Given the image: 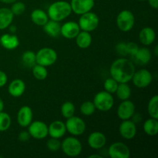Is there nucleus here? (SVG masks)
Masks as SVG:
<instances>
[{"label":"nucleus","mask_w":158,"mask_h":158,"mask_svg":"<svg viewBox=\"0 0 158 158\" xmlns=\"http://www.w3.org/2000/svg\"><path fill=\"white\" fill-rule=\"evenodd\" d=\"M148 111L150 117L158 119V96L154 95L150 100L148 105Z\"/></svg>","instance_id":"obj_30"},{"label":"nucleus","mask_w":158,"mask_h":158,"mask_svg":"<svg viewBox=\"0 0 158 158\" xmlns=\"http://www.w3.org/2000/svg\"><path fill=\"white\" fill-rule=\"evenodd\" d=\"M22 61L25 66L32 68L34 65L36 64L35 53L31 50L25 51L22 55Z\"/></svg>","instance_id":"obj_31"},{"label":"nucleus","mask_w":158,"mask_h":158,"mask_svg":"<svg viewBox=\"0 0 158 158\" xmlns=\"http://www.w3.org/2000/svg\"><path fill=\"white\" fill-rule=\"evenodd\" d=\"M76 43L80 49H87L92 43V36L90 33L86 31L80 30L76 36Z\"/></svg>","instance_id":"obj_24"},{"label":"nucleus","mask_w":158,"mask_h":158,"mask_svg":"<svg viewBox=\"0 0 158 158\" xmlns=\"http://www.w3.org/2000/svg\"><path fill=\"white\" fill-rule=\"evenodd\" d=\"M116 51L117 53L122 56H127V43H119L116 46Z\"/></svg>","instance_id":"obj_39"},{"label":"nucleus","mask_w":158,"mask_h":158,"mask_svg":"<svg viewBox=\"0 0 158 158\" xmlns=\"http://www.w3.org/2000/svg\"><path fill=\"white\" fill-rule=\"evenodd\" d=\"M66 128L65 123L60 120H55L48 126V135L53 138L60 139L65 135Z\"/></svg>","instance_id":"obj_18"},{"label":"nucleus","mask_w":158,"mask_h":158,"mask_svg":"<svg viewBox=\"0 0 158 158\" xmlns=\"http://www.w3.org/2000/svg\"><path fill=\"white\" fill-rule=\"evenodd\" d=\"M72 13L70 3L66 1H56L50 5L48 8L47 15L49 19L56 22L64 20Z\"/></svg>","instance_id":"obj_2"},{"label":"nucleus","mask_w":158,"mask_h":158,"mask_svg":"<svg viewBox=\"0 0 158 158\" xmlns=\"http://www.w3.org/2000/svg\"><path fill=\"white\" fill-rule=\"evenodd\" d=\"M27 127L28 132L30 134L31 137L37 140H42L48 136V126L44 122L40 120L32 121Z\"/></svg>","instance_id":"obj_9"},{"label":"nucleus","mask_w":158,"mask_h":158,"mask_svg":"<svg viewBox=\"0 0 158 158\" xmlns=\"http://www.w3.org/2000/svg\"><path fill=\"white\" fill-rule=\"evenodd\" d=\"M156 39V33L154 29L151 27H144L139 33V40L144 46H150L152 44Z\"/></svg>","instance_id":"obj_21"},{"label":"nucleus","mask_w":158,"mask_h":158,"mask_svg":"<svg viewBox=\"0 0 158 158\" xmlns=\"http://www.w3.org/2000/svg\"><path fill=\"white\" fill-rule=\"evenodd\" d=\"M66 131L73 136H80L86 131V125L83 120L80 117L73 116L67 119L65 123Z\"/></svg>","instance_id":"obj_8"},{"label":"nucleus","mask_w":158,"mask_h":158,"mask_svg":"<svg viewBox=\"0 0 158 158\" xmlns=\"http://www.w3.org/2000/svg\"><path fill=\"white\" fill-rule=\"evenodd\" d=\"M32 73L33 77L38 80H44L47 78L48 71L46 66L35 64L32 67Z\"/></svg>","instance_id":"obj_29"},{"label":"nucleus","mask_w":158,"mask_h":158,"mask_svg":"<svg viewBox=\"0 0 158 158\" xmlns=\"http://www.w3.org/2000/svg\"><path fill=\"white\" fill-rule=\"evenodd\" d=\"M108 155L111 158H130L131 151L124 143L115 142L109 147Z\"/></svg>","instance_id":"obj_11"},{"label":"nucleus","mask_w":158,"mask_h":158,"mask_svg":"<svg viewBox=\"0 0 158 158\" xmlns=\"http://www.w3.org/2000/svg\"><path fill=\"white\" fill-rule=\"evenodd\" d=\"M149 6L154 9H157L158 8V0H148Z\"/></svg>","instance_id":"obj_42"},{"label":"nucleus","mask_w":158,"mask_h":158,"mask_svg":"<svg viewBox=\"0 0 158 158\" xmlns=\"http://www.w3.org/2000/svg\"><path fill=\"white\" fill-rule=\"evenodd\" d=\"M8 28H9V32H10V33L15 34V32H16V31H17V27L15 26H14V25L11 24L10 26H9Z\"/></svg>","instance_id":"obj_43"},{"label":"nucleus","mask_w":158,"mask_h":158,"mask_svg":"<svg viewBox=\"0 0 158 158\" xmlns=\"http://www.w3.org/2000/svg\"><path fill=\"white\" fill-rule=\"evenodd\" d=\"M14 15L10 9L3 7L0 9V30L6 29L12 24Z\"/></svg>","instance_id":"obj_22"},{"label":"nucleus","mask_w":158,"mask_h":158,"mask_svg":"<svg viewBox=\"0 0 158 158\" xmlns=\"http://www.w3.org/2000/svg\"><path fill=\"white\" fill-rule=\"evenodd\" d=\"M96 110L95 105L92 101H85L80 106V112L82 114L89 117L93 115Z\"/></svg>","instance_id":"obj_34"},{"label":"nucleus","mask_w":158,"mask_h":158,"mask_svg":"<svg viewBox=\"0 0 158 158\" xmlns=\"http://www.w3.org/2000/svg\"><path fill=\"white\" fill-rule=\"evenodd\" d=\"M131 80L137 87L146 88L152 83L153 76L148 69H141L135 71Z\"/></svg>","instance_id":"obj_10"},{"label":"nucleus","mask_w":158,"mask_h":158,"mask_svg":"<svg viewBox=\"0 0 158 158\" xmlns=\"http://www.w3.org/2000/svg\"><path fill=\"white\" fill-rule=\"evenodd\" d=\"M93 102L95 105L96 110L102 112H106L112 109L114 106V99L112 94L103 90L96 94Z\"/></svg>","instance_id":"obj_4"},{"label":"nucleus","mask_w":158,"mask_h":158,"mask_svg":"<svg viewBox=\"0 0 158 158\" xmlns=\"http://www.w3.org/2000/svg\"><path fill=\"white\" fill-rule=\"evenodd\" d=\"M61 114L64 118H69L75 114V106L70 101H66L63 103L61 106Z\"/></svg>","instance_id":"obj_32"},{"label":"nucleus","mask_w":158,"mask_h":158,"mask_svg":"<svg viewBox=\"0 0 158 158\" xmlns=\"http://www.w3.org/2000/svg\"><path fill=\"white\" fill-rule=\"evenodd\" d=\"M31 20L36 26H43L49 21V16L45 11L36 9L31 12Z\"/></svg>","instance_id":"obj_23"},{"label":"nucleus","mask_w":158,"mask_h":158,"mask_svg":"<svg viewBox=\"0 0 158 158\" xmlns=\"http://www.w3.org/2000/svg\"><path fill=\"white\" fill-rule=\"evenodd\" d=\"M88 145L92 149L100 150L102 149L106 143V137L102 132L95 131L91 133L87 139Z\"/></svg>","instance_id":"obj_16"},{"label":"nucleus","mask_w":158,"mask_h":158,"mask_svg":"<svg viewBox=\"0 0 158 158\" xmlns=\"http://www.w3.org/2000/svg\"><path fill=\"white\" fill-rule=\"evenodd\" d=\"M80 32V28L78 23L74 21H69L61 26L60 35H63L64 38L71 40V39H75Z\"/></svg>","instance_id":"obj_17"},{"label":"nucleus","mask_w":158,"mask_h":158,"mask_svg":"<svg viewBox=\"0 0 158 158\" xmlns=\"http://www.w3.org/2000/svg\"><path fill=\"white\" fill-rule=\"evenodd\" d=\"M12 123L11 117L7 113L0 112V132H4L9 129Z\"/></svg>","instance_id":"obj_33"},{"label":"nucleus","mask_w":158,"mask_h":158,"mask_svg":"<svg viewBox=\"0 0 158 158\" xmlns=\"http://www.w3.org/2000/svg\"><path fill=\"white\" fill-rule=\"evenodd\" d=\"M26 90V84L24 81L20 79H15L9 83L8 86V92L12 97H20Z\"/></svg>","instance_id":"obj_20"},{"label":"nucleus","mask_w":158,"mask_h":158,"mask_svg":"<svg viewBox=\"0 0 158 158\" xmlns=\"http://www.w3.org/2000/svg\"><path fill=\"white\" fill-rule=\"evenodd\" d=\"M154 54H155L156 56L158 55V46H156L155 48H154Z\"/></svg>","instance_id":"obj_47"},{"label":"nucleus","mask_w":158,"mask_h":158,"mask_svg":"<svg viewBox=\"0 0 158 158\" xmlns=\"http://www.w3.org/2000/svg\"><path fill=\"white\" fill-rule=\"evenodd\" d=\"M33 113L29 106H23L19 110L17 114V122L22 127H27L32 121Z\"/></svg>","instance_id":"obj_15"},{"label":"nucleus","mask_w":158,"mask_h":158,"mask_svg":"<svg viewBox=\"0 0 158 158\" xmlns=\"http://www.w3.org/2000/svg\"><path fill=\"white\" fill-rule=\"evenodd\" d=\"M139 49V46L137 43L134 42H129L127 43V50L128 55L131 56L132 57L134 56L137 52Z\"/></svg>","instance_id":"obj_38"},{"label":"nucleus","mask_w":158,"mask_h":158,"mask_svg":"<svg viewBox=\"0 0 158 158\" xmlns=\"http://www.w3.org/2000/svg\"><path fill=\"white\" fill-rule=\"evenodd\" d=\"M151 56H152V54H151V50L148 48L143 47L139 48L138 51L134 57L137 63L140 65H146L151 61Z\"/></svg>","instance_id":"obj_26"},{"label":"nucleus","mask_w":158,"mask_h":158,"mask_svg":"<svg viewBox=\"0 0 158 158\" xmlns=\"http://www.w3.org/2000/svg\"><path fill=\"white\" fill-rule=\"evenodd\" d=\"M135 113V105L129 100H123L117 108V116L122 120H129Z\"/></svg>","instance_id":"obj_14"},{"label":"nucleus","mask_w":158,"mask_h":158,"mask_svg":"<svg viewBox=\"0 0 158 158\" xmlns=\"http://www.w3.org/2000/svg\"><path fill=\"white\" fill-rule=\"evenodd\" d=\"M8 77L5 72L0 70V88L3 87L7 83Z\"/></svg>","instance_id":"obj_41"},{"label":"nucleus","mask_w":158,"mask_h":158,"mask_svg":"<svg viewBox=\"0 0 158 158\" xmlns=\"http://www.w3.org/2000/svg\"><path fill=\"white\" fill-rule=\"evenodd\" d=\"M57 58V52L52 48H42L35 53L36 64H40L46 67L53 65L56 62Z\"/></svg>","instance_id":"obj_6"},{"label":"nucleus","mask_w":158,"mask_h":158,"mask_svg":"<svg viewBox=\"0 0 158 158\" xmlns=\"http://www.w3.org/2000/svg\"><path fill=\"white\" fill-rule=\"evenodd\" d=\"M117 86H118V83L112 77L106 79L103 83L105 91L110 93V94H114L117 90Z\"/></svg>","instance_id":"obj_35"},{"label":"nucleus","mask_w":158,"mask_h":158,"mask_svg":"<svg viewBox=\"0 0 158 158\" xmlns=\"http://www.w3.org/2000/svg\"><path fill=\"white\" fill-rule=\"evenodd\" d=\"M102 158L103 157V156L101 155H99V154H93V155H89V158Z\"/></svg>","instance_id":"obj_46"},{"label":"nucleus","mask_w":158,"mask_h":158,"mask_svg":"<svg viewBox=\"0 0 158 158\" xmlns=\"http://www.w3.org/2000/svg\"><path fill=\"white\" fill-rule=\"evenodd\" d=\"M31 136L28 131H21L19 134V140L21 142H26L30 139Z\"/></svg>","instance_id":"obj_40"},{"label":"nucleus","mask_w":158,"mask_h":158,"mask_svg":"<svg viewBox=\"0 0 158 158\" xmlns=\"http://www.w3.org/2000/svg\"><path fill=\"white\" fill-rule=\"evenodd\" d=\"M115 93L117 94V97L123 101V100H129L131 96V89L127 83H118Z\"/></svg>","instance_id":"obj_28"},{"label":"nucleus","mask_w":158,"mask_h":158,"mask_svg":"<svg viewBox=\"0 0 158 158\" xmlns=\"http://www.w3.org/2000/svg\"><path fill=\"white\" fill-rule=\"evenodd\" d=\"M72 12L77 15H82L83 13L92 10L95 5L94 0H71L70 2Z\"/></svg>","instance_id":"obj_12"},{"label":"nucleus","mask_w":158,"mask_h":158,"mask_svg":"<svg viewBox=\"0 0 158 158\" xmlns=\"http://www.w3.org/2000/svg\"><path fill=\"white\" fill-rule=\"evenodd\" d=\"M3 110H4V102L0 98V112L3 111Z\"/></svg>","instance_id":"obj_45"},{"label":"nucleus","mask_w":158,"mask_h":158,"mask_svg":"<svg viewBox=\"0 0 158 158\" xmlns=\"http://www.w3.org/2000/svg\"><path fill=\"white\" fill-rule=\"evenodd\" d=\"M43 29L47 35L55 38V37H57L60 35L61 25L60 24V22L50 19L43 26Z\"/></svg>","instance_id":"obj_25"},{"label":"nucleus","mask_w":158,"mask_h":158,"mask_svg":"<svg viewBox=\"0 0 158 158\" xmlns=\"http://www.w3.org/2000/svg\"><path fill=\"white\" fill-rule=\"evenodd\" d=\"M0 46L8 50H13L19 46V40L15 34L5 33L0 37Z\"/></svg>","instance_id":"obj_19"},{"label":"nucleus","mask_w":158,"mask_h":158,"mask_svg":"<svg viewBox=\"0 0 158 158\" xmlns=\"http://www.w3.org/2000/svg\"><path fill=\"white\" fill-rule=\"evenodd\" d=\"M135 24V17L131 11L122 10L117 17V25L118 29L122 32H129L134 28Z\"/></svg>","instance_id":"obj_7"},{"label":"nucleus","mask_w":158,"mask_h":158,"mask_svg":"<svg viewBox=\"0 0 158 158\" xmlns=\"http://www.w3.org/2000/svg\"><path fill=\"white\" fill-rule=\"evenodd\" d=\"M137 1H146V0H137Z\"/></svg>","instance_id":"obj_48"},{"label":"nucleus","mask_w":158,"mask_h":158,"mask_svg":"<svg viewBox=\"0 0 158 158\" xmlns=\"http://www.w3.org/2000/svg\"><path fill=\"white\" fill-rule=\"evenodd\" d=\"M11 11L14 15H20L26 11V5L22 2H15L12 3Z\"/></svg>","instance_id":"obj_36"},{"label":"nucleus","mask_w":158,"mask_h":158,"mask_svg":"<svg viewBox=\"0 0 158 158\" xmlns=\"http://www.w3.org/2000/svg\"><path fill=\"white\" fill-rule=\"evenodd\" d=\"M143 131L145 134L151 137L156 136L158 133V121L157 119L152 118L148 119L146 121L143 123Z\"/></svg>","instance_id":"obj_27"},{"label":"nucleus","mask_w":158,"mask_h":158,"mask_svg":"<svg viewBox=\"0 0 158 158\" xmlns=\"http://www.w3.org/2000/svg\"><path fill=\"white\" fill-rule=\"evenodd\" d=\"M135 66L127 58H119L113 62L110 68L111 77L118 83H128L135 73Z\"/></svg>","instance_id":"obj_1"},{"label":"nucleus","mask_w":158,"mask_h":158,"mask_svg":"<svg viewBox=\"0 0 158 158\" xmlns=\"http://www.w3.org/2000/svg\"><path fill=\"white\" fill-rule=\"evenodd\" d=\"M17 0H0V2L5 4H12L13 2H16Z\"/></svg>","instance_id":"obj_44"},{"label":"nucleus","mask_w":158,"mask_h":158,"mask_svg":"<svg viewBox=\"0 0 158 158\" xmlns=\"http://www.w3.org/2000/svg\"><path fill=\"white\" fill-rule=\"evenodd\" d=\"M77 23L80 26V30L90 32L97 29V28L98 27L100 19L97 14L89 11L80 15Z\"/></svg>","instance_id":"obj_5"},{"label":"nucleus","mask_w":158,"mask_h":158,"mask_svg":"<svg viewBox=\"0 0 158 158\" xmlns=\"http://www.w3.org/2000/svg\"><path fill=\"white\" fill-rule=\"evenodd\" d=\"M46 147L52 152H56L61 148V142L59 139L51 137L46 142Z\"/></svg>","instance_id":"obj_37"},{"label":"nucleus","mask_w":158,"mask_h":158,"mask_svg":"<svg viewBox=\"0 0 158 158\" xmlns=\"http://www.w3.org/2000/svg\"><path fill=\"white\" fill-rule=\"evenodd\" d=\"M63 152L68 157H75L80 155L83 150V146L80 140L74 137H68L61 142Z\"/></svg>","instance_id":"obj_3"},{"label":"nucleus","mask_w":158,"mask_h":158,"mask_svg":"<svg viewBox=\"0 0 158 158\" xmlns=\"http://www.w3.org/2000/svg\"><path fill=\"white\" fill-rule=\"evenodd\" d=\"M120 136L126 140L134 138L137 134V127L133 120H124L121 122L119 127Z\"/></svg>","instance_id":"obj_13"}]
</instances>
